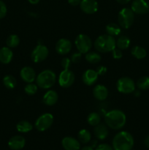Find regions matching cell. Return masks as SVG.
Listing matches in <instances>:
<instances>
[{
  "instance_id": "obj_1",
  "label": "cell",
  "mask_w": 149,
  "mask_h": 150,
  "mask_svg": "<svg viewBox=\"0 0 149 150\" xmlns=\"http://www.w3.org/2000/svg\"><path fill=\"white\" fill-rule=\"evenodd\" d=\"M105 122L110 128L112 130H120L125 126L127 117L121 110L113 109L105 114Z\"/></svg>"
},
{
  "instance_id": "obj_2",
  "label": "cell",
  "mask_w": 149,
  "mask_h": 150,
  "mask_svg": "<svg viewBox=\"0 0 149 150\" xmlns=\"http://www.w3.org/2000/svg\"><path fill=\"white\" fill-rule=\"evenodd\" d=\"M134 143V138L131 133L127 131H121L112 139V148L114 150H131Z\"/></svg>"
},
{
  "instance_id": "obj_3",
  "label": "cell",
  "mask_w": 149,
  "mask_h": 150,
  "mask_svg": "<svg viewBox=\"0 0 149 150\" xmlns=\"http://www.w3.org/2000/svg\"><path fill=\"white\" fill-rule=\"evenodd\" d=\"M93 45L96 51L100 53H108L112 51L116 46L114 37L108 34L98 37Z\"/></svg>"
},
{
  "instance_id": "obj_4",
  "label": "cell",
  "mask_w": 149,
  "mask_h": 150,
  "mask_svg": "<svg viewBox=\"0 0 149 150\" xmlns=\"http://www.w3.org/2000/svg\"><path fill=\"white\" fill-rule=\"evenodd\" d=\"M56 81V75L53 70H45L36 78L37 85L41 89H48L52 87Z\"/></svg>"
},
{
  "instance_id": "obj_5",
  "label": "cell",
  "mask_w": 149,
  "mask_h": 150,
  "mask_svg": "<svg viewBox=\"0 0 149 150\" xmlns=\"http://www.w3.org/2000/svg\"><path fill=\"white\" fill-rule=\"evenodd\" d=\"M134 21V13L131 8L124 7L118 14V21L119 26L124 29H129L132 26Z\"/></svg>"
},
{
  "instance_id": "obj_6",
  "label": "cell",
  "mask_w": 149,
  "mask_h": 150,
  "mask_svg": "<svg viewBox=\"0 0 149 150\" xmlns=\"http://www.w3.org/2000/svg\"><path fill=\"white\" fill-rule=\"evenodd\" d=\"M74 44L78 52L81 54L88 53L92 48V41L88 35L85 34H80L75 38Z\"/></svg>"
},
{
  "instance_id": "obj_7",
  "label": "cell",
  "mask_w": 149,
  "mask_h": 150,
  "mask_svg": "<svg viewBox=\"0 0 149 150\" xmlns=\"http://www.w3.org/2000/svg\"><path fill=\"white\" fill-rule=\"evenodd\" d=\"M53 121L54 118L52 114L50 113H45L37 119L34 123V127L38 131H45L52 126Z\"/></svg>"
},
{
  "instance_id": "obj_8",
  "label": "cell",
  "mask_w": 149,
  "mask_h": 150,
  "mask_svg": "<svg viewBox=\"0 0 149 150\" xmlns=\"http://www.w3.org/2000/svg\"><path fill=\"white\" fill-rule=\"evenodd\" d=\"M116 89L123 94H130L135 91V83L129 77L120 78L116 82Z\"/></svg>"
},
{
  "instance_id": "obj_9",
  "label": "cell",
  "mask_w": 149,
  "mask_h": 150,
  "mask_svg": "<svg viewBox=\"0 0 149 150\" xmlns=\"http://www.w3.org/2000/svg\"><path fill=\"white\" fill-rule=\"evenodd\" d=\"M49 50L45 45L39 44L37 45L31 54V59L35 63H39L45 61L48 57Z\"/></svg>"
},
{
  "instance_id": "obj_10",
  "label": "cell",
  "mask_w": 149,
  "mask_h": 150,
  "mask_svg": "<svg viewBox=\"0 0 149 150\" xmlns=\"http://www.w3.org/2000/svg\"><path fill=\"white\" fill-rule=\"evenodd\" d=\"M75 76L72 71L70 70H64L58 76V84L62 88H69L74 83Z\"/></svg>"
},
{
  "instance_id": "obj_11",
  "label": "cell",
  "mask_w": 149,
  "mask_h": 150,
  "mask_svg": "<svg viewBox=\"0 0 149 150\" xmlns=\"http://www.w3.org/2000/svg\"><path fill=\"white\" fill-rule=\"evenodd\" d=\"M131 9L136 14L145 15L149 12V4L145 0H133Z\"/></svg>"
},
{
  "instance_id": "obj_12",
  "label": "cell",
  "mask_w": 149,
  "mask_h": 150,
  "mask_svg": "<svg viewBox=\"0 0 149 150\" xmlns=\"http://www.w3.org/2000/svg\"><path fill=\"white\" fill-rule=\"evenodd\" d=\"M80 7L83 13L91 15L97 11L99 5L96 0H81Z\"/></svg>"
},
{
  "instance_id": "obj_13",
  "label": "cell",
  "mask_w": 149,
  "mask_h": 150,
  "mask_svg": "<svg viewBox=\"0 0 149 150\" xmlns=\"http://www.w3.org/2000/svg\"><path fill=\"white\" fill-rule=\"evenodd\" d=\"M56 51L60 55H66L69 54L72 49V43L68 39L61 38L57 41L56 44Z\"/></svg>"
},
{
  "instance_id": "obj_14",
  "label": "cell",
  "mask_w": 149,
  "mask_h": 150,
  "mask_svg": "<svg viewBox=\"0 0 149 150\" xmlns=\"http://www.w3.org/2000/svg\"><path fill=\"white\" fill-rule=\"evenodd\" d=\"M20 76L22 80L26 83H33L36 80V73L32 67L26 66L20 70Z\"/></svg>"
},
{
  "instance_id": "obj_15",
  "label": "cell",
  "mask_w": 149,
  "mask_h": 150,
  "mask_svg": "<svg viewBox=\"0 0 149 150\" xmlns=\"http://www.w3.org/2000/svg\"><path fill=\"white\" fill-rule=\"evenodd\" d=\"M61 144L65 150H80V142L71 136L64 137L61 141Z\"/></svg>"
},
{
  "instance_id": "obj_16",
  "label": "cell",
  "mask_w": 149,
  "mask_h": 150,
  "mask_svg": "<svg viewBox=\"0 0 149 150\" xmlns=\"http://www.w3.org/2000/svg\"><path fill=\"white\" fill-rule=\"evenodd\" d=\"M98 77H99V75L96 73V70L89 69L83 73L82 76V80L83 83L87 86H92L98 80Z\"/></svg>"
},
{
  "instance_id": "obj_17",
  "label": "cell",
  "mask_w": 149,
  "mask_h": 150,
  "mask_svg": "<svg viewBox=\"0 0 149 150\" xmlns=\"http://www.w3.org/2000/svg\"><path fill=\"white\" fill-rule=\"evenodd\" d=\"M93 97L96 98L97 100L103 101L108 98L109 92H108V88L102 84H98L94 86L93 89Z\"/></svg>"
},
{
  "instance_id": "obj_18",
  "label": "cell",
  "mask_w": 149,
  "mask_h": 150,
  "mask_svg": "<svg viewBox=\"0 0 149 150\" xmlns=\"http://www.w3.org/2000/svg\"><path fill=\"white\" fill-rule=\"evenodd\" d=\"M26 144V140L21 136H13L8 142L9 147L13 150H20L23 149Z\"/></svg>"
},
{
  "instance_id": "obj_19",
  "label": "cell",
  "mask_w": 149,
  "mask_h": 150,
  "mask_svg": "<svg viewBox=\"0 0 149 150\" xmlns=\"http://www.w3.org/2000/svg\"><path fill=\"white\" fill-rule=\"evenodd\" d=\"M58 99V95L57 92L54 90H49L43 95L42 101L44 104L48 106L54 105L57 103Z\"/></svg>"
},
{
  "instance_id": "obj_20",
  "label": "cell",
  "mask_w": 149,
  "mask_h": 150,
  "mask_svg": "<svg viewBox=\"0 0 149 150\" xmlns=\"http://www.w3.org/2000/svg\"><path fill=\"white\" fill-rule=\"evenodd\" d=\"M93 133L96 138L99 140H104L106 139L108 136V129L105 125L100 124L97 125L95 126L94 129H93Z\"/></svg>"
},
{
  "instance_id": "obj_21",
  "label": "cell",
  "mask_w": 149,
  "mask_h": 150,
  "mask_svg": "<svg viewBox=\"0 0 149 150\" xmlns=\"http://www.w3.org/2000/svg\"><path fill=\"white\" fill-rule=\"evenodd\" d=\"M13 58V53L9 47H3L0 49V62L2 64H9Z\"/></svg>"
},
{
  "instance_id": "obj_22",
  "label": "cell",
  "mask_w": 149,
  "mask_h": 150,
  "mask_svg": "<svg viewBox=\"0 0 149 150\" xmlns=\"http://www.w3.org/2000/svg\"><path fill=\"white\" fill-rule=\"evenodd\" d=\"M115 44H116L117 48L122 51V50L127 49L129 47L130 44H131V40L129 37L126 36V35H121L115 41Z\"/></svg>"
},
{
  "instance_id": "obj_23",
  "label": "cell",
  "mask_w": 149,
  "mask_h": 150,
  "mask_svg": "<svg viewBox=\"0 0 149 150\" xmlns=\"http://www.w3.org/2000/svg\"><path fill=\"white\" fill-rule=\"evenodd\" d=\"M131 54L137 59H143L147 55L146 50L140 45H135L131 50Z\"/></svg>"
},
{
  "instance_id": "obj_24",
  "label": "cell",
  "mask_w": 149,
  "mask_h": 150,
  "mask_svg": "<svg viewBox=\"0 0 149 150\" xmlns=\"http://www.w3.org/2000/svg\"><path fill=\"white\" fill-rule=\"evenodd\" d=\"M105 30H106V32L108 35L112 37L118 36L121 32V26L115 23H108L106 26Z\"/></svg>"
},
{
  "instance_id": "obj_25",
  "label": "cell",
  "mask_w": 149,
  "mask_h": 150,
  "mask_svg": "<svg viewBox=\"0 0 149 150\" xmlns=\"http://www.w3.org/2000/svg\"><path fill=\"white\" fill-rule=\"evenodd\" d=\"M16 129L20 133H28L33 129V125L26 120H22L16 125Z\"/></svg>"
},
{
  "instance_id": "obj_26",
  "label": "cell",
  "mask_w": 149,
  "mask_h": 150,
  "mask_svg": "<svg viewBox=\"0 0 149 150\" xmlns=\"http://www.w3.org/2000/svg\"><path fill=\"white\" fill-rule=\"evenodd\" d=\"M85 59L86 61L91 64H96L101 61V55L96 51H89L86 53L85 56Z\"/></svg>"
},
{
  "instance_id": "obj_27",
  "label": "cell",
  "mask_w": 149,
  "mask_h": 150,
  "mask_svg": "<svg viewBox=\"0 0 149 150\" xmlns=\"http://www.w3.org/2000/svg\"><path fill=\"white\" fill-rule=\"evenodd\" d=\"M78 141L83 144H87L91 140V134L86 129H82L77 134Z\"/></svg>"
},
{
  "instance_id": "obj_28",
  "label": "cell",
  "mask_w": 149,
  "mask_h": 150,
  "mask_svg": "<svg viewBox=\"0 0 149 150\" xmlns=\"http://www.w3.org/2000/svg\"><path fill=\"white\" fill-rule=\"evenodd\" d=\"M3 83L6 88L9 89H13L16 86L17 81L14 76L11 75H7L3 79Z\"/></svg>"
},
{
  "instance_id": "obj_29",
  "label": "cell",
  "mask_w": 149,
  "mask_h": 150,
  "mask_svg": "<svg viewBox=\"0 0 149 150\" xmlns=\"http://www.w3.org/2000/svg\"><path fill=\"white\" fill-rule=\"evenodd\" d=\"M101 122V117L98 113L91 112L87 117V122L91 126H96Z\"/></svg>"
},
{
  "instance_id": "obj_30",
  "label": "cell",
  "mask_w": 149,
  "mask_h": 150,
  "mask_svg": "<svg viewBox=\"0 0 149 150\" xmlns=\"http://www.w3.org/2000/svg\"><path fill=\"white\" fill-rule=\"evenodd\" d=\"M137 88L140 90H147L149 89V77L143 76L137 80L136 83Z\"/></svg>"
},
{
  "instance_id": "obj_31",
  "label": "cell",
  "mask_w": 149,
  "mask_h": 150,
  "mask_svg": "<svg viewBox=\"0 0 149 150\" xmlns=\"http://www.w3.org/2000/svg\"><path fill=\"white\" fill-rule=\"evenodd\" d=\"M6 43L9 48H15L20 43V38L16 35H10L7 38Z\"/></svg>"
},
{
  "instance_id": "obj_32",
  "label": "cell",
  "mask_w": 149,
  "mask_h": 150,
  "mask_svg": "<svg viewBox=\"0 0 149 150\" xmlns=\"http://www.w3.org/2000/svg\"><path fill=\"white\" fill-rule=\"evenodd\" d=\"M38 86L34 83H28L25 86L24 91L26 95H34L37 92Z\"/></svg>"
},
{
  "instance_id": "obj_33",
  "label": "cell",
  "mask_w": 149,
  "mask_h": 150,
  "mask_svg": "<svg viewBox=\"0 0 149 150\" xmlns=\"http://www.w3.org/2000/svg\"><path fill=\"white\" fill-rule=\"evenodd\" d=\"M72 64V61L68 57H64L61 59V65L64 68V70H69Z\"/></svg>"
},
{
  "instance_id": "obj_34",
  "label": "cell",
  "mask_w": 149,
  "mask_h": 150,
  "mask_svg": "<svg viewBox=\"0 0 149 150\" xmlns=\"http://www.w3.org/2000/svg\"><path fill=\"white\" fill-rule=\"evenodd\" d=\"M7 9L5 3L0 0V19L5 17L6 15H7Z\"/></svg>"
},
{
  "instance_id": "obj_35",
  "label": "cell",
  "mask_w": 149,
  "mask_h": 150,
  "mask_svg": "<svg viewBox=\"0 0 149 150\" xmlns=\"http://www.w3.org/2000/svg\"><path fill=\"white\" fill-rule=\"evenodd\" d=\"M112 56L115 59H120L122 58L123 53L121 49L118 48H115L112 51Z\"/></svg>"
},
{
  "instance_id": "obj_36",
  "label": "cell",
  "mask_w": 149,
  "mask_h": 150,
  "mask_svg": "<svg viewBox=\"0 0 149 150\" xmlns=\"http://www.w3.org/2000/svg\"><path fill=\"white\" fill-rule=\"evenodd\" d=\"M81 54H82L80 52L74 53V54L71 56V58H70L72 62L75 63V64L78 63L81 60Z\"/></svg>"
},
{
  "instance_id": "obj_37",
  "label": "cell",
  "mask_w": 149,
  "mask_h": 150,
  "mask_svg": "<svg viewBox=\"0 0 149 150\" xmlns=\"http://www.w3.org/2000/svg\"><path fill=\"white\" fill-rule=\"evenodd\" d=\"M96 71L99 76H104V75L106 74L107 72H108V69H107V67H105V66L99 65L97 67Z\"/></svg>"
},
{
  "instance_id": "obj_38",
  "label": "cell",
  "mask_w": 149,
  "mask_h": 150,
  "mask_svg": "<svg viewBox=\"0 0 149 150\" xmlns=\"http://www.w3.org/2000/svg\"><path fill=\"white\" fill-rule=\"evenodd\" d=\"M95 150H114L112 146L108 144H101L98 145L96 146Z\"/></svg>"
},
{
  "instance_id": "obj_39",
  "label": "cell",
  "mask_w": 149,
  "mask_h": 150,
  "mask_svg": "<svg viewBox=\"0 0 149 150\" xmlns=\"http://www.w3.org/2000/svg\"><path fill=\"white\" fill-rule=\"evenodd\" d=\"M68 3L72 6H77L80 4L81 0H67Z\"/></svg>"
},
{
  "instance_id": "obj_40",
  "label": "cell",
  "mask_w": 149,
  "mask_h": 150,
  "mask_svg": "<svg viewBox=\"0 0 149 150\" xmlns=\"http://www.w3.org/2000/svg\"><path fill=\"white\" fill-rule=\"evenodd\" d=\"M117 2L120 4H127L131 1V0H116Z\"/></svg>"
},
{
  "instance_id": "obj_41",
  "label": "cell",
  "mask_w": 149,
  "mask_h": 150,
  "mask_svg": "<svg viewBox=\"0 0 149 150\" xmlns=\"http://www.w3.org/2000/svg\"><path fill=\"white\" fill-rule=\"evenodd\" d=\"M144 144H145V145L146 147L149 148V135H148V136H146V138L145 139Z\"/></svg>"
},
{
  "instance_id": "obj_42",
  "label": "cell",
  "mask_w": 149,
  "mask_h": 150,
  "mask_svg": "<svg viewBox=\"0 0 149 150\" xmlns=\"http://www.w3.org/2000/svg\"><path fill=\"white\" fill-rule=\"evenodd\" d=\"M39 1H40V0H28V1H29V2L32 4H38V3L39 2Z\"/></svg>"
},
{
  "instance_id": "obj_43",
  "label": "cell",
  "mask_w": 149,
  "mask_h": 150,
  "mask_svg": "<svg viewBox=\"0 0 149 150\" xmlns=\"http://www.w3.org/2000/svg\"><path fill=\"white\" fill-rule=\"evenodd\" d=\"M80 150H93V149L91 146H84V147L82 148Z\"/></svg>"
},
{
  "instance_id": "obj_44",
  "label": "cell",
  "mask_w": 149,
  "mask_h": 150,
  "mask_svg": "<svg viewBox=\"0 0 149 150\" xmlns=\"http://www.w3.org/2000/svg\"><path fill=\"white\" fill-rule=\"evenodd\" d=\"M96 144H97V142H96V140H93L91 142V146L92 148L95 147V146H96Z\"/></svg>"
}]
</instances>
